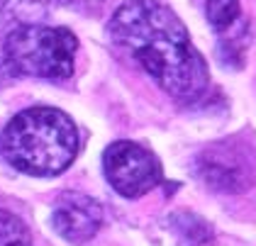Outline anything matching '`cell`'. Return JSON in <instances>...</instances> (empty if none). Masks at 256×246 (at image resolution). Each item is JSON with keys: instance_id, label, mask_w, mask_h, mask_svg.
Listing matches in <instances>:
<instances>
[{"instance_id": "6da1fadb", "label": "cell", "mask_w": 256, "mask_h": 246, "mask_svg": "<svg viewBox=\"0 0 256 246\" xmlns=\"http://www.w3.org/2000/svg\"><path fill=\"white\" fill-rule=\"evenodd\" d=\"M110 37L124 56L178 102H193L208 90L210 71L186 24L161 0H124L110 18Z\"/></svg>"}, {"instance_id": "7a4b0ae2", "label": "cell", "mask_w": 256, "mask_h": 246, "mask_svg": "<svg viewBox=\"0 0 256 246\" xmlns=\"http://www.w3.org/2000/svg\"><path fill=\"white\" fill-rule=\"evenodd\" d=\"M2 158L20 173L49 178L68 168L78 154V130L56 108H27L0 134Z\"/></svg>"}, {"instance_id": "3957f363", "label": "cell", "mask_w": 256, "mask_h": 246, "mask_svg": "<svg viewBox=\"0 0 256 246\" xmlns=\"http://www.w3.org/2000/svg\"><path fill=\"white\" fill-rule=\"evenodd\" d=\"M78 39L66 27L20 24L2 44V64L12 76L64 80L74 74Z\"/></svg>"}, {"instance_id": "277c9868", "label": "cell", "mask_w": 256, "mask_h": 246, "mask_svg": "<svg viewBox=\"0 0 256 246\" xmlns=\"http://www.w3.org/2000/svg\"><path fill=\"white\" fill-rule=\"evenodd\" d=\"M196 176L215 192H246L256 186L254 142L236 134L205 146L196 158Z\"/></svg>"}, {"instance_id": "5b68a950", "label": "cell", "mask_w": 256, "mask_h": 246, "mask_svg": "<svg viewBox=\"0 0 256 246\" xmlns=\"http://www.w3.org/2000/svg\"><path fill=\"white\" fill-rule=\"evenodd\" d=\"M102 170L108 183L122 198H142L164 178L156 154L137 142H112L102 152Z\"/></svg>"}, {"instance_id": "8992f818", "label": "cell", "mask_w": 256, "mask_h": 246, "mask_svg": "<svg viewBox=\"0 0 256 246\" xmlns=\"http://www.w3.org/2000/svg\"><path fill=\"white\" fill-rule=\"evenodd\" d=\"M105 212L100 202L83 192H64L52 210V227L71 244L90 242L102 227Z\"/></svg>"}, {"instance_id": "52a82bcc", "label": "cell", "mask_w": 256, "mask_h": 246, "mask_svg": "<svg viewBox=\"0 0 256 246\" xmlns=\"http://www.w3.org/2000/svg\"><path fill=\"white\" fill-rule=\"evenodd\" d=\"M54 2L56 0H0V18L8 22H18V27L34 24L49 12Z\"/></svg>"}, {"instance_id": "ba28073f", "label": "cell", "mask_w": 256, "mask_h": 246, "mask_svg": "<svg viewBox=\"0 0 256 246\" xmlns=\"http://www.w3.org/2000/svg\"><path fill=\"white\" fill-rule=\"evenodd\" d=\"M0 246H32L30 229L8 210H0Z\"/></svg>"}, {"instance_id": "9c48e42d", "label": "cell", "mask_w": 256, "mask_h": 246, "mask_svg": "<svg viewBox=\"0 0 256 246\" xmlns=\"http://www.w3.org/2000/svg\"><path fill=\"white\" fill-rule=\"evenodd\" d=\"M205 12H208V20L215 24V30L224 32L236 24V20L242 15V5L239 0H208Z\"/></svg>"}, {"instance_id": "30bf717a", "label": "cell", "mask_w": 256, "mask_h": 246, "mask_svg": "<svg viewBox=\"0 0 256 246\" xmlns=\"http://www.w3.org/2000/svg\"><path fill=\"white\" fill-rule=\"evenodd\" d=\"M10 78H15V76H12V74L8 71V66H5V64L0 61V86H2V83H8Z\"/></svg>"}, {"instance_id": "8fae6325", "label": "cell", "mask_w": 256, "mask_h": 246, "mask_svg": "<svg viewBox=\"0 0 256 246\" xmlns=\"http://www.w3.org/2000/svg\"><path fill=\"white\" fill-rule=\"evenodd\" d=\"M66 2H71V5H96V2H98V0H66Z\"/></svg>"}]
</instances>
